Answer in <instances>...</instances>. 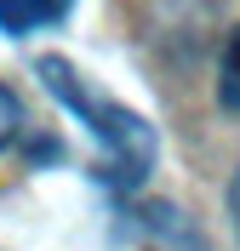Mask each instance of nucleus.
<instances>
[{"mask_svg": "<svg viewBox=\"0 0 240 251\" xmlns=\"http://www.w3.org/2000/svg\"><path fill=\"white\" fill-rule=\"evenodd\" d=\"M34 75H40V86H46V97L57 103V109L75 114V120L86 126V137H92V149H97L92 172L103 177L109 188L126 194V188H137L149 172H155L160 137H155V126H149L137 109H126L120 97H109L86 69H75V63L57 57V51L34 57Z\"/></svg>", "mask_w": 240, "mask_h": 251, "instance_id": "f257e3e1", "label": "nucleus"}, {"mask_svg": "<svg viewBox=\"0 0 240 251\" xmlns=\"http://www.w3.org/2000/svg\"><path fill=\"white\" fill-rule=\"evenodd\" d=\"M229 223H235V234H240V172H235V183H229Z\"/></svg>", "mask_w": 240, "mask_h": 251, "instance_id": "423d86ee", "label": "nucleus"}, {"mask_svg": "<svg viewBox=\"0 0 240 251\" xmlns=\"http://www.w3.org/2000/svg\"><path fill=\"white\" fill-rule=\"evenodd\" d=\"M23 131H29V114H23L17 92L0 80V154H6V149H17V143H23Z\"/></svg>", "mask_w": 240, "mask_h": 251, "instance_id": "39448f33", "label": "nucleus"}, {"mask_svg": "<svg viewBox=\"0 0 240 251\" xmlns=\"http://www.w3.org/2000/svg\"><path fill=\"white\" fill-rule=\"evenodd\" d=\"M120 217H126V234H132V246H137V251H212L206 234H200L177 205H166V200L126 205Z\"/></svg>", "mask_w": 240, "mask_h": 251, "instance_id": "f03ea898", "label": "nucleus"}, {"mask_svg": "<svg viewBox=\"0 0 240 251\" xmlns=\"http://www.w3.org/2000/svg\"><path fill=\"white\" fill-rule=\"evenodd\" d=\"M217 103H223L229 114H240V29L229 34L223 63H217Z\"/></svg>", "mask_w": 240, "mask_h": 251, "instance_id": "20e7f679", "label": "nucleus"}, {"mask_svg": "<svg viewBox=\"0 0 240 251\" xmlns=\"http://www.w3.org/2000/svg\"><path fill=\"white\" fill-rule=\"evenodd\" d=\"M69 12H75V0H0V34L29 40L40 29H57Z\"/></svg>", "mask_w": 240, "mask_h": 251, "instance_id": "7ed1b4c3", "label": "nucleus"}]
</instances>
